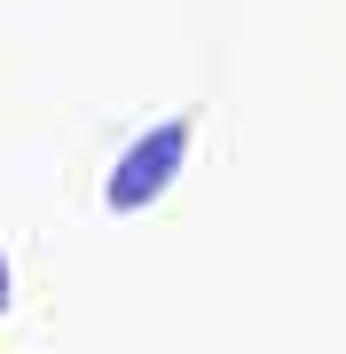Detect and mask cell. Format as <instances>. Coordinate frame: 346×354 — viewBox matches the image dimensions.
<instances>
[{
    "mask_svg": "<svg viewBox=\"0 0 346 354\" xmlns=\"http://www.w3.org/2000/svg\"><path fill=\"white\" fill-rule=\"evenodd\" d=\"M0 307H8V260H0Z\"/></svg>",
    "mask_w": 346,
    "mask_h": 354,
    "instance_id": "2",
    "label": "cell"
},
{
    "mask_svg": "<svg viewBox=\"0 0 346 354\" xmlns=\"http://www.w3.org/2000/svg\"><path fill=\"white\" fill-rule=\"evenodd\" d=\"M181 158H189V118H166V127H150V134H142L126 158L110 165V189H103V205H110V213H142V205H157V197L173 189Z\"/></svg>",
    "mask_w": 346,
    "mask_h": 354,
    "instance_id": "1",
    "label": "cell"
}]
</instances>
